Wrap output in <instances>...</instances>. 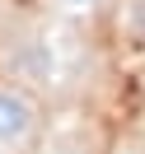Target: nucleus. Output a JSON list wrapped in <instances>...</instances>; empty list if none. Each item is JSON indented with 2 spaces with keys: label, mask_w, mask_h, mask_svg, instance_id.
Returning <instances> with one entry per match:
<instances>
[{
  "label": "nucleus",
  "mask_w": 145,
  "mask_h": 154,
  "mask_svg": "<svg viewBox=\"0 0 145 154\" xmlns=\"http://www.w3.org/2000/svg\"><path fill=\"white\" fill-rule=\"evenodd\" d=\"M126 28L145 33V0H126Z\"/></svg>",
  "instance_id": "obj_2"
},
{
  "label": "nucleus",
  "mask_w": 145,
  "mask_h": 154,
  "mask_svg": "<svg viewBox=\"0 0 145 154\" xmlns=\"http://www.w3.org/2000/svg\"><path fill=\"white\" fill-rule=\"evenodd\" d=\"M56 5H66V10H94V5H103V0H56Z\"/></svg>",
  "instance_id": "obj_3"
},
{
  "label": "nucleus",
  "mask_w": 145,
  "mask_h": 154,
  "mask_svg": "<svg viewBox=\"0 0 145 154\" xmlns=\"http://www.w3.org/2000/svg\"><path fill=\"white\" fill-rule=\"evenodd\" d=\"M38 131V107L28 94L0 84V145H24Z\"/></svg>",
  "instance_id": "obj_1"
}]
</instances>
